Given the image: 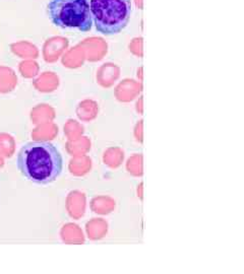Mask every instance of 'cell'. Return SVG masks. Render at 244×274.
Here are the masks:
<instances>
[{"mask_svg": "<svg viewBox=\"0 0 244 274\" xmlns=\"http://www.w3.org/2000/svg\"><path fill=\"white\" fill-rule=\"evenodd\" d=\"M47 11L53 25L86 33L92 29L93 18L88 0H51Z\"/></svg>", "mask_w": 244, "mask_h": 274, "instance_id": "obj_3", "label": "cell"}, {"mask_svg": "<svg viewBox=\"0 0 244 274\" xmlns=\"http://www.w3.org/2000/svg\"><path fill=\"white\" fill-rule=\"evenodd\" d=\"M90 10L97 31L104 35L120 33L131 14L130 0H90Z\"/></svg>", "mask_w": 244, "mask_h": 274, "instance_id": "obj_2", "label": "cell"}, {"mask_svg": "<svg viewBox=\"0 0 244 274\" xmlns=\"http://www.w3.org/2000/svg\"><path fill=\"white\" fill-rule=\"evenodd\" d=\"M18 171L29 181L50 184L60 176L63 159L54 144L48 141H31L18 152L16 158Z\"/></svg>", "mask_w": 244, "mask_h": 274, "instance_id": "obj_1", "label": "cell"}]
</instances>
